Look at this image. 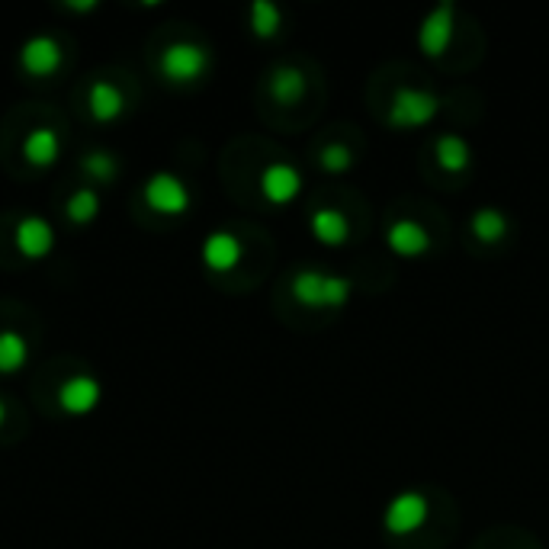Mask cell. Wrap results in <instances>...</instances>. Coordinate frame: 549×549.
<instances>
[{"label":"cell","instance_id":"cell-20","mask_svg":"<svg viewBox=\"0 0 549 549\" xmlns=\"http://www.w3.org/2000/svg\"><path fill=\"white\" fill-rule=\"evenodd\" d=\"M283 26V10L273 0H254L251 4V33L257 39H273Z\"/></svg>","mask_w":549,"mask_h":549},{"label":"cell","instance_id":"cell-1","mask_svg":"<svg viewBox=\"0 0 549 549\" xmlns=\"http://www.w3.org/2000/svg\"><path fill=\"white\" fill-rule=\"evenodd\" d=\"M293 296L305 309H338L354 293V283L341 273H328L318 267H302L293 277Z\"/></svg>","mask_w":549,"mask_h":549},{"label":"cell","instance_id":"cell-14","mask_svg":"<svg viewBox=\"0 0 549 549\" xmlns=\"http://www.w3.org/2000/svg\"><path fill=\"white\" fill-rule=\"evenodd\" d=\"M87 110L97 122H113L126 110V97L113 81H94L87 90Z\"/></svg>","mask_w":549,"mask_h":549},{"label":"cell","instance_id":"cell-17","mask_svg":"<svg viewBox=\"0 0 549 549\" xmlns=\"http://www.w3.org/2000/svg\"><path fill=\"white\" fill-rule=\"evenodd\" d=\"M434 158H437L440 167H444V171L460 174V171H466V167H469L472 151H469V145H466L463 135L440 132L437 139H434Z\"/></svg>","mask_w":549,"mask_h":549},{"label":"cell","instance_id":"cell-25","mask_svg":"<svg viewBox=\"0 0 549 549\" xmlns=\"http://www.w3.org/2000/svg\"><path fill=\"white\" fill-rule=\"evenodd\" d=\"M4 418H7V405L0 402V427H4Z\"/></svg>","mask_w":549,"mask_h":549},{"label":"cell","instance_id":"cell-11","mask_svg":"<svg viewBox=\"0 0 549 549\" xmlns=\"http://www.w3.org/2000/svg\"><path fill=\"white\" fill-rule=\"evenodd\" d=\"M386 244L389 248L399 254V257H421V254H427L431 251V232L418 222V219H408V216H402V219H395L392 225H389V232H386Z\"/></svg>","mask_w":549,"mask_h":549},{"label":"cell","instance_id":"cell-9","mask_svg":"<svg viewBox=\"0 0 549 549\" xmlns=\"http://www.w3.org/2000/svg\"><path fill=\"white\" fill-rule=\"evenodd\" d=\"M302 190V174H299V167L293 164H286V161H273L267 164L264 171H261V193L267 196L270 203H289V200H296Z\"/></svg>","mask_w":549,"mask_h":549},{"label":"cell","instance_id":"cell-24","mask_svg":"<svg viewBox=\"0 0 549 549\" xmlns=\"http://www.w3.org/2000/svg\"><path fill=\"white\" fill-rule=\"evenodd\" d=\"M68 7H71V10H81V13H84V10H97V0H81V4H74V0H71Z\"/></svg>","mask_w":549,"mask_h":549},{"label":"cell","instance_id":"cell-3","mask_svg":"<svg viewBox=\"0 0 549 549\" xmlns=\"http://www.w3.org/2000/svg\"><path fill=\"white\" fill-rule=\"evenodd\" d=\"M158 71L164 74L167 81H174V84H190L196 78H203V74L209 71L206 45L190 42V39L171 42L161 52V58H158Z\"/></svg>","mask_w":549,"mask_h":549},{"label":"cell","instance_id":"cell-15","mask_svg":"<svg viewBox=\"0 0 549 549\" xmlns=\"http://www.w3.org/2000/svg\"><path fill=\"white\" fill-rule=\"evenodd\" d=\"M58 155H61V135L49 126H39L23 139V158L33 167H52Z\"/></svg>","mask_w":549,"mask_h":549},{"label":"cell","instance_id":"cell-7","mask_svg":"<svg viewBox=\"0 0 549 549\" xmlns=\"http://www.w3.org/2000/svg\"><path fill=\"white\" fill-rule=\"evenodd\" d=\"M20 65L33 78H52V74L65 65V52H61L58 39L36 33L20 45Z\"/></svg>","mask_w":549,"mask_h":549},{"label":"cell","instance_id":"cell-2","mask_svg":"<svg viewBox=\"0 0 549 549\" xmlns=\"http://www.w3.org/2000/svg\"><path fill=\"white\" fill-rule=\"evenodd\" d=\"M440 113V97L424 87H399L389 103V126L395 129H418L427 126Z\"/></svg>","mask_w":549,"mask_h":549},{"label":"cell","instance_id":"cell-8","mask_svg":"<svg viewBox=\"0 0 549 549\" xmlns=\"http://www.w3.org/2000/svg\"><path fill=\"white\" fill-rule=\"evenodd\" d=\"M103 399V386L97 376L90 373H74L58 386V405L68 415H90Z\"/></svg>","mask_w":549,"mask_h":549},{"label":"cell","instance_id":"cell-10","mask_svg":"<svg viewBox=\"0 0 549 549\" xmlns=\"http://www.w3.org/2000/svg\"><path fill=\"white\" fill-rule=\"evenodd\" d=\"M13 241H17V251L23 257H29V261H42V257L52 254V248H55V228H52L49 219H42V216H26L17 225V235H13Z\"/></svg>","mask_w":549,"mask_h":549},{"label":"cell","instance_id":"cell-16","mask_svg":"<svg viewBox=\"0 0 549 549\" xmlns=\"http://www.w3.org/2000/svg\"><path fill=\"white\" fill-rule=\"evenodd\" d=\"M309 228H312V235L322 241V244H344L347 235H350V222L341 209H331V206H322V209H315L312 216H309Z\"/></svg>","mask_w":549,"mask_h":549},{"label":"cell","instance_id":"cell-21","mask_svg":"<svg viewBox=\"0 0 549 549\" xmlns=\"http://www.w3.org/2000/svg\"><path fill=\"white\" fill-rule=\"evenodd\" d=\"M97 216H100V196H97V190L84 187V190H78L68 200V219L74 225H87V222H94Z\"/></svg>","mask_w":549,"mask_h":549},{"label":"cell","instance_id":"cell-6","mask_svg":"<svg viewBox=\"0 0 549 549\" xmlns=\"http://www.w3.org/2000/svg\"><path fill=\"white\" fill-rule=\"evenodd\" d=\"M453 36H456V4L453 0H440L418 26V45L427 58H440L453 45Z\"/></svg>","mask_w":549,"mask_h":549},{"label":"cell","instance_id":"cell-23","mask_svg":"<svg viewBox=\"0 0 549 549\" xmlns=\"http://www.w3.org/2000/svg\"><path fill=\"white\" fill-rule=\"evenodd\" d=\"M318 164L325 167L328 174H344L354 167V151L344 142H328L322 151H318Z\"/></svg>","mask_w":549,"mask_h":549},{"label":"cell","instance_id":"cell-12","mask_svg":"<svg viewBox=\"0 0 549 549\" xmlns=\"http://www.w3.org/2000/svg\"><path fill=\"white\" fill-rule=\"evenodd\" d=\"M241 241L238 235L232 232H212L206 241H203V264L212 270V273H228V270H235L238 261H241Z\"/></svg>","mask_w":549,"mask_h":549},{"label":"cell","instance_id":"cell-22","mask_svg":"<svg viewBox=\"0 0 549 549\" xmlns=\"http://www.w3.org/2000/svg\"><path fill=\"white\" fill-rule=\"evenodd\" d=\"M81 167H84V174L90 180H97V183H110L119 171V164H116V158L110 155V151H87Z\"/></svg>","mask_w":549,"mask_h":549},{"label":"cell","instance_id":"cell-18","mask_svg":"<svg viewBox=\"0 0 549 549\" xmlns=\"http://www.w3.org/2000/svg\"><path fill=\"white\" fill-rule=\"evenodd\" d=\"M508 228H511L508 216L495 206H482V209L472 212V219H469V232L476 235L482 244H498L501 238L508 235Z\"/></svg>","mask_w":549,"mask_h":549},{"label":"cell","instance_id":"cell-13","mask_svg":"<svg viewBox=\"0 0 549 549\" xmlns=\"http://www.w3.org/2000/svg\"><path fill=\"white\" fill-rule=\"evenodd\" d=\"M309 94V78L296 65H277L270 71V97L283 106H296Z\"/></svg>","mask_w":549,"mask_h":549},{"label":"cell","instance_id":"cell-4","mask_svg":"<svg viewBox=\"0 0 549 549\" xmlns=\"http://www.w3.org/2000/svg\"><path fill=\"white\" fill-rule=\"evenodd\" d=\"M145 203L161 212V216H183V212L190 209L193 203V193L187 187V180L171 174V171H158V174H151L145 180Z\"/></svg>","mask_w":549,"mask_h":549},{"label":"cell","instance_id":"cell-19","mask_svg":"<svg viewBox=\"0 0 549 549\" xmlns=\"http://www.w3.org/2000/svg\"><path fill=\"white\" fill-rule=\"evenodd\" d=\"M29 360V344L20 331L13 328H0V373H20Z\"/></svg>","mask_w":549,"mask_h":549},{"label":"cell","instance_id":"cell-5","mask_svg":"<svg viewBox=\"0 0 549 549\" xmlns=\"http://www.w3.org/2000/svg\"><path fill=\"white\" fill-rule=\"evenodd\" d=\"M427 514H431L427 498L421 492H415V488H408V492H399L386 505L383 527L392 533V537H408V533H415L427 524Z\"/></svg>","mask_w":549,"mask_h":549}]
</instances>
